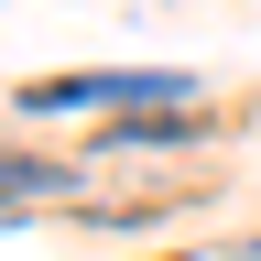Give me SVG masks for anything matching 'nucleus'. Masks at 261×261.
I'll return each mask as SVG.
<instances>
[{
    "instance_id": "1",
    "label": "nucleus",
    "mask_w": 261,
    "mask_h": 261,
    "mask_svg": "<svg viewBox=\"0 0 261 261\" xmlns=\"http://www.w3.org/2000/svg\"><path fill=\"white\" fill-rule=\"evenodd\" d=\"M185 130H196V109H152V120H120L109 142H185Z\"/></svg>"
}]
</instances>
